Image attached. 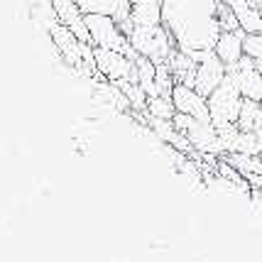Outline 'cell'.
I'll return each mask as SVG.
<instances>
[{
  "instance_id": "12",
  "label": "cell",
  "mask_w": 262,
  "mask_h": 262,
  "mask_svg": "<svg viewBox=\"0 0 262 262\" xmlns=\"http://www.w3.org/2000/svg\"><path fill=\"white\" fill-rule=\"evenodd\" d=\"M169 69L171 74H174V79L177 83H186V86H194L196 81V67H199V61H196L191 54H186L182 49H174V54L169 57Z\"/></svg>"
},
{
  "instance_id": "2",
  "label": "cell",
  "mask_w": 262,
  "mask_h": 262,
  "mask_svg": "<svg viewBox=\"0 0 262 262\" xmlns=\"http://www.w3.org/2000/svg\"><path fill=\"white\" fill-rule=\"evenodd\" d=\"M123 30H125L127 39H130V47L135 49L140 57L152 59L155 64H167L169 57L174 54V39L171 34L167 32L164 25H133V23H123Z\"/></svg>"
},
{
  "instance_id": "15",
  "label": "cell",
  "mask_w": 262,
  "mask_h": 262,
  "mask_svg": "<svg viewBox=\"0 0 262 262\" xmlns=\"http://www.w3.org/2000/svg\"><path fill=\"white\" fill-rule=\"evenodd\" d=\"M243 49H245V57L260 61L262 59V32H245V37H243Z\"/></svg>"
},
{
  "instance_id": "13",
  "label": "cell",
  "mask_w": 262,
  "mask_h": 262,
  "mask_svg": "<svg viewBox=\"0 0 262 262\" xmlns=\"http://www.w3.org/2000/svg\"><path fill=\"white\" fill-rule=\"evenodd\" d=\"M235 125H238L243 133H260L262 130V103L245 98Z\"/></svg>"
},
{
  "instance_id": "11",
  "label": "cell",
  "mask_w": 262,
  "mask_h": 262,
  "mask_svg": "<svg viewBox=\"0 0 262 262\" xmlns=\"http://www.w3.org/2000/svg\"><path fill=\"white\" fill-rule=\"evenodd\" d=\"M164 0H130V23L133 25H160Z\"/></svg>"
},
{
  "instance_id": "3",
  "label": "cell",
  "mask_w": 262,
  "mask_h": 262,
  "mask_svg": "<svg viewBox=\"0 0 262 262\" xmlns=\"http://www.w3.org/2000/svg\"><path fill=\"white\" fill-rule=\"evenodd\" d=\"M86 27H89V37H91L93 47H103V49H115L123 52L127 57H137V52L130 47L123 25L118 23L111 15H101V12H89L83 15Z\"/></svg>"
},
{
  "instance_id": "6",
  "label": "cell",
  "mask_w": 262,
  "mask_h": 262,
  "mask_svg": "<svg viewBox=\"0 0 262 262\" xmlns=\"http://www.w3.org/2000/svg\"><path fill=\"white\" fill-rule=\"evenodd\" d=\"M191 57L199 61V67H196V81H194V89L201 96H211V93L216 91L218 86L223 83L226 79V74H228V67L216 57V52L211 49V52H196Z\"/></svg>"
},
{
  "instance_id": "7",
  "label": "cell",
  "mask_w": 262,
  "mask_h": 262,
  "mask_svg": "<svg viewBox=\"0 0 262 262\" xmlns=\"http://www.w3.org/2000/svg\"><path fill=\"white\" fill-rule=\"evenodd\" d=\"M171 101L177 113H186L194 115L196 120H204L211 123V111H208V98L201 96L194 86H186V83H177L174 91H171Z\"/></svg>"
},
{
  "instance_id": "4",
  "label": "cell",
  "mask_w": 262,
  "mask_h": 262,
  "mask_svg": "<svg viewBox=\"0 0 262 262\" xmlns=\"http://www.w3.org/2000/svg\"><path fill=\"white\" fill-rule=\"evenodd\" d=\"M243 93L240 86L235 83V79L226 74L223 83L218 86L216 91L208 96V111H211V123L216 127H226V125H235L238 123L240 108H243Z\"/></svg>"
},
{
  "instance_id": "1",
  "label": "cell",
  "mask_w": 262,
  "mask_h": 262,
  "mask_svg": "<svg viewBox=\"0 0 262 262\" xmlns=\"http://www.w3.org/2000/svg\"><path fill=\"white\" fill-rule=\"evenodd\" d=\"M221 0H164L162 25L171 34L177 49L186 54L211 52L221 37Z\"/></svg>"
},
{
  "instance_id": "14",
  "label": "cell",
  "mask_w": 262,
  "mask_h": 262,
  "mask_svg": "<svg viewBox=\"0 0 262 262\" xmlns=\"http://www.w3.org/2000/svg\"><path fill=\"white\" fill-rule=\"evenodd\" d=\"M147 115L149 118H162V120H171L177 115L171 96H152L147 98Z\"/></svg>"
},
{
  "instance_id": "9",
  "label": "cell",
  "mask_w": 262,
  "mask_h": 262,
  "mask_svg": "<svg viewBox=\"0 0 262 262\" xmlns=\"http://www.w3.org/2000/svg\"><path fill=\"white\" fill-rule=\"evenodd\" d=\"M243 37H245V30H230V32H221L216 47V57L226 64V67H235L240 59L245 57V49H243Z\"/></svg>"
},
{
  "instance_id": "5",
  "label": "cell",
  "mask_w": 262,
  "mask_h": 262,
  "mask_svg": "<svg viewBox=\"0 0 262 262\" xmlns=\"http://www.w3.org/2000/svg\"><path fill=\"white\" fill-rule=\"evenodd\" d=\"M137 57H127L123 52L115 49H103V47H93V61H96V71L103 81H135L137 83Z\"/></svg>"
},
{
  "instance_id": "17",
  "label": "cell",
  "mask_w": 262,
  "mask_h": 262,
  "mask_svg": "<svg viewBox=\"0 0 262 262\" xmlns=\"http://www.w3.org/2000/svg\"><path fill=\"white\" fill-rule=\"evenodd\" d=\"M255 67H257V71L262 74V59H260V61H255Z\"/></svg>"
},
{
  "instance_id": "18",
  "label": "cell",
  "mask_w": 262,
  "mask_h": 262,
  "mask_svg": "<svg viewBox=\"0 0 262 262\" xmlns=\"http://www.w3.org/2000/svg\"><path fill=\"white\" fill-rule=\"evenodd\" d=\"M257 157H260V174H262V155H257Z\"/></svg>"
},
{
  "instance_id": "10",
  "label": "cell",
  "mask_w": 262,
  "mask_h": 262,
  "mask_svg": "<svg viewBox=\"0 0 262 262\" xmlns=\"http://www.w3.org/2000/svg\"><path fill=\"white\" fill-rule=\"evenodd\" d=\"M83 15L89 12H101V15H111L118 23H130V0H76Z\"/></svg>"
},
{
  "instance_id": "16",
  "label": "cell",
  "mask_w": 262,
  "mask_h": 262,
  "mask_svg": "<svg viewBox=\"0 0 262 262\" xmlns=\"http://www.w3.org/2000/svg\"><path fill=\"white\" fill-rule=\"evenodd\" d=\"M218 20H221V30H223V32H230V30H243V27H240L238 15L230 10L228 5H223V3H221V12H218Z\"/></svg>"
},
{
  "instance_id": "8",
  "label": "cell",
  "mask_w": 262,
  "mask_h": 262,
  "mask_svg": "<svg viewBox=\"0 0 262 262\" xmlns=\"http://www.w3.org/2000/svg\"><path fill=\"white\" fill-rule=\"evenodd\" d=\"M228 74L240 86L243 98L262 103V74L257 71V67H255V59L243 57L235 67H228Z\"/></svg>"
}]
</instances>
